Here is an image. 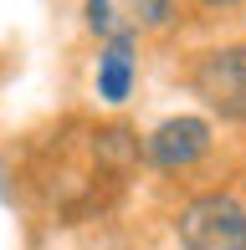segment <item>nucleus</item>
<instances>
[{
	"label": "nucleus",
	"instance_id": "obj_1",
	"mask_svg": "<svg viewBox=\"0 0 246 250\" xmlns=\"http://www.w3.org/2000/svg\"><path fill=\"white\" fill-rule=\"evenodd\" d=\"M139 158H144L139 133H128L123 123H67L62 133L36 143L26 184L41 194V204L57 220L72 225L82 214L103 209L128 184Z\"/></svg>",
	"mask_w": 246,
	"mask_h": 250
},
{
	"label": "nucleus",
	"instance_id": "obj_2",
	"mask_svg": "<svg viewBox=\"0 0 246 250\" xmlns=\"http://www.w3.org/2000/svg\"><path fill=\"white\" fill-rule=\"evenodd\" d=\"M180 250H246V204L236 194H200L174 220Z\"/></svg>",
	"mask_w": 246,
	"mask_h": 250
},
{
	"label": "nucleus",
	"instance_id": "obj_3",
	"mask_svg": "<svg viewBox=\"0 0 246 250\" xmlns=\"http://www.w3.org/2000/svg\"><path fill=\"white\" fill-rule=\"evenodd\" d=\"M190 92L226 123H246V46L200 51L190 66Z\"/></svg>",
	"mask_w": 246,
	"mask_h": 250
},
{
	"label": "nucleus",
	"instance_id": "obj_4",
	"mask_svg": "<svg viewBox=\"0 0 246 250\" xmlns=\"http://www.w3.org/2000/svg\"><path fill=\"white\" fill-rule=\"evenodd\" d=\"M174 21V0H87V31L103 41H139Z\"/></svg>",
	"mask_w": 246,
	"mask_h": 250
},
{
	"label": "nucleus",
	"instance_id": "obj_5",
	"mask_svg": "<svg viewBox=\"0 0 246 250\" xmlns=\"http://www.w3.org/2000/svg\"><path fill=\"white\" fill-rule=\"evenodd\" d=\"M210 123L205 118H164L159 128L149 133V138L139 143L144 148V164H154V168H164V174H174V168H190V164H200V158L210 153Z\"/></svg>",
	"mask_w": 246,
	"mask_h": 250
},
{
	"label": "nucleus",
	"instance_id": "obj_6",
	"mask_svg": "<svg viewBox=\"0 0 246 250\" xmlns=\"http://www.w3.org/2000/svg\"><path fill=\"white\" fill-rule=\"evenodd\" d=\"M133 72H139L133 41H108L103 56H98V97L103 102H123L133 92Z\"/></svg>",
	"mask_w": 246,
	"mask_h": 250
},
{
	"label": "nucleus",
	"instance_id": "obj_7",
	"mask_svg": "<svg viewBox=\"0 0 246 250\" xmlns=\"http://www.w3.org/2000/svg\"><path fill=\"white\" fill-rule=\"evenodd\" d=\"M200 5H210V10H221V5H241V0H200Z\"/></svg>",
	"mask_w": 246,
	"mask_h": 250
}]
</instances>
